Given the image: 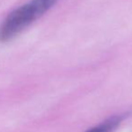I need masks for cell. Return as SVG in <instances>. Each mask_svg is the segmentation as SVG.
Segmentation results:
<instances>
[{
	"mask_svg": "<svg viewBox=\"0 0 132 132\" xmlns=\"http://www.w3.org/2000/svg\"><path fill=\"white\" fill-rule=\"evenodd\" d=\"M59 0H31L9 14L0 26V41L15 37L36 19L44 15Z\"/></svg>",
	"mask_w": 132,
	"mask_h": 132,
	"instance_id": "obj_1",
	"label": "cell"
},
{
	"mask_svg": "<svg viewBox=\"0 0 132 132\" xmlns=\"http://www.w3.org/2000/svg\"><path fill=\"white\" fill-rule=\"evenodd\" d=\"M121 119H122V118L119 116L110 118L101 124L92 128L88 132H112L119 125Z\"/></svg>",
	"mask_w": 132,
	"mask_h": 132,
	"instance_id": "obj_2",
	"label": "cell"
}]
</instances>
